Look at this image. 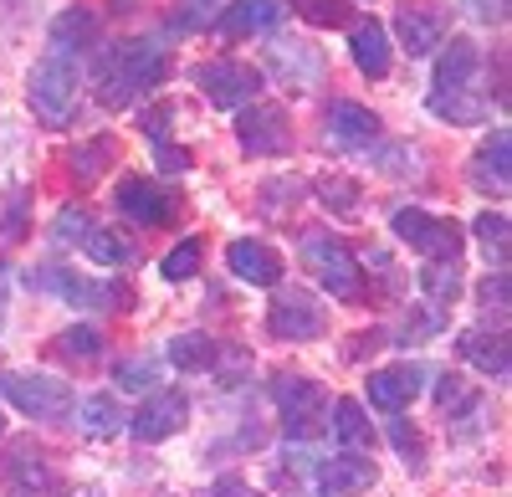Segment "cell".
<instances>
[{
    "label": "cell",
    "instance_id": "1f68e13d",
    "mask_svg": "<svg viewBox=\"0 0 512 497\" xmlns=\"http://www.w3.org/2000/svg\"><path fill=\"white\" fill-rule=\"evenodd\" d=\"M318 195H323V205H328L333 216H344V221L359 216V185H354V180H323Z\"/></svg>",
    "mask_w": 512,
    "mask_h": 497
},
{
    "label": "cell",
    "instance_id": "52a82bcc",
    "mask_svg": "<svg viewBox=\"0 0 512 497\" xmlns=\"http://www.w3.org/2000/svg\"><path fill=\"white\" fill-rule=\"evenodd\" d=\"M195 82H200V93L216 103V108H246L256 93H262V72L256 67H246V62H205L200 72H195Z\"/></svg>",
    "mask_w": 512,
    "mask_h": 497
},
{
    "label": "cell",
    "instance_id": "74e56055",
    "mask_svg": "<svg viewBox=\"0 0 512 497\" xmlns=\"http://www.w3.org/2000/svg\"><path fill=\"white\" fill-rule=\"evenodd\" d=\"M379 170H384V175H420V154H415L410 144H395V149L379 154Z\"/></svg>",
    "mask_w": 512,
    "mask_h": 497
},
{
    "label": "cell",
    "instance_id": "cb8c5ba5",
    "mask_svg": "<svg viewBox=\"0 0 512 497\" xmlns=\"http://www.w3.org/2000/svg\"><path fill=\"white\" fill-rule=\"evenodd\" d=\"M461 354L472 359V364L482 369V375H492V380H502V375H507V339H502V334H497V339H487L482 328H466V334H461Z\"/></svg>",
    "mask_w": 512,
    "mask_h": 497
},
{
    "label": "cell",
    "instance_id": "8d00e7d4",
    "mask_svg": "<svg viewBox=\"0 0 512 497\" xmlns=\"http://www.w3.org/2000/svg\"><path fill=\"white\" fill-rule=\"evenodd\" d=\"M62 349L72 354V359H98L103 354V334H98V328H67V334H62Z\"/></svg>",
    "mask_w": 512,
    "mask_h": 497
},
{
    "label": "cell",
    "instance_id": "ac0fdd59",
    "mask_svg": "<svg viewBox=\"0 0 512 497\" xmlns=\"http://www.w3.org/2000/svg\"><path fill=\"white\" fill-rule=\"evenodd\" d=\"M328 134L338 144H374L379 139V118L364 103H333L328 108Z\"/></svg>",
    "mask_w": 512,
    "mask_h": 497
},
{
    "label": "cell",
    "instance_id": "8fae6325",
    "mask_svg": "<svg viewBox=\"0 0 512 497\" xmlns=\"http://www.w3.org/2000/svg\"><path fill=\"white\" fill-rule=\"evenodd\" d=\"M185 421H190V400L180 390H164V395L144 400V410L128 421V431H134L139 441H164V436L185 431Z\"/></svg>",
    "mask_w": 512,
    "mask_h": 497
},
{
    "label": "cell",
    "instance_id": "3957f363",
    "mask_svg": "<svg viewBox=\"0 0 512 497\" xmlns=\"http://www.w3.org/2000/svg\"><path fill=\"white\" fill-rule=\"evenodd\" d=\"M395 236L410 241V252L431 257V262H456L461 257V226L456 221H441L431 211H415V205L395 211Z\"/></svg>",
    "mask_w": 512,
    "mask_h": 497
},
{
    "label": "cell",
    "instance_id": "30bf717a",
    "mask_svg": "<svg viewBox=\"0 0 512 497\" xmlns=\"http://www.w3.org/2000/svg\"><path fill=\"white\" fill-rule=\"evenodd\" d=\"M420 390H425V369L420 364H395V369H374L369 375V405L384 410V416L405 410Z\"/></svg>",
    "mask_w": 512,
    "mask_h": 497
},
{
    "label": "cell",
    "instance_id": "e575fe53",
    "mask_svg": "<svg viewBox=\"0 0 512 497\" xmlns=\"http://www.w3.org/2000/svg\"><path fill=\"white\" fill-rule=\"evenodd\" d=\"M154 369H159V359L139 354V359H123V364L113 369V380H118L123 390H149V385H154Z\"/></svg>",
    "mask_w": 512,
    "mask_h": 497
},
{
    "label": "cell",
    "instance_id": "9a60e30c",
    "mask_svg": "<svg viewBox=\"0 0 512 497\" xmlns=\"http://www.w3.org/2000/svg\"><path fill=\"white\" fill-rule=\"evenodd\" d=\"M374 462L359 457V451H344V457H328V467L318 472V492L323 497H354L364 487H374Z\"/></svg>",
    "mask_w": 512,
    "mask_h": 497
},
{
    "label": "cell",
    "instance_id": "2e32d148",
    "mask_svg": "<svg viewBox=\"0 0 512 497\" xmlns=\"http://www.w3.org/2000/svg\"><path fill=\"white\" fill-rule=\"evenodd\" d=\"M349 52H354V67L364 77H390V31H384L374 16L349 31Z\"/></svg>",
    "mask_w": 512,
    "mask_h": 497
},
{
    "label": "cell",
    "instance_id": "bcb514c9",
    "mask_svg": "<svg viewBox=\"0 0 512 497\" xmlns=\"http://www.w3.org/2000/svg\"><path fill=\"white\" fill-rule=\"evenodd\" d=\"M0 431H6V416H0Z\"/></svg>",
    "mask_w": 512,
    "mask_h": 497
},
{
    "label": "cell",
    "instance_id": "9c48e42d",
    "mask_svg": "<svg viewBox=\"0 0 512 497\" xmlns=\"http://www.w3.org/2000/svg\"><path fill=\"white\" fill-rule=\"evenodd\" d=\"M272 400H277V410L287 416V431L292 436H308L313 431V416L328 405V390L318 380H303V375H282L272 385Z\"/></svg>",
    "mask_w": 512,
    "mask_h": 497
},
{
    "label": "cell",
    "instance_id": "8992f818",
    "mask_svg": "<svg viewBox=\"0 0 512 497\" xmlns=\"http://www.w3.org/2000/svg\"><path fill=\"white\" fill-rule=\"evenodd\" d=\"M72 103H77V72H72V62H67V57L36 62V67H31V108H36L41 118L62 123V118L72 113Z\"/></svg>",
    "mask_w": 512,
    "mask_h": 497
},
{
    "label": "cell",
    "instance_id": "4fadbf2b",
    "mask_svg": "<svg viewBox=\"0 0 512 497\" xmlns=\"http://www.w3.org/2000/svg\"><path fill=\"white\" fill-rule=\"evenodd\" d=\"M226 262H231V272L241 277V282H251V287H277L282 282V257L272 252V246H262V241H231L226 246Z\"/></svg>",
    "mask_w": 512,
    "mask_h": 497
},
{
    "label": "cell",
    "instance_id": "f546056e",
    "mask_svg": "<svg viewBox=\"0 0 512 497\" xmlns=\"http://www.w3.org/2000/svg\"><path fill=\"white\" fill-rule=\"evenodd\" d=\"M210 354H216V344H210L205 334H175L169 339V364L175 369H205Z\"/></svg>",
    "mask_w": 512,
    "mask_h": 497
},
{
    "label": "cell",
    "instance_id": "5bb4252c",
    "mask_svg": "<svg viewBox=\"0 0 512 497\" xmlns=\"http://www.w3.org/2000/svg\"><path fill=\"white\" fill-rule=\"evenodd\" d=\"M113 200H118V211L128 221H139V226H164L169 216H175V205H169V195L154 180H123Z\"/></svg>",
    "mask_w": 512,
    "mask_h": 497
},
{
    "label": "cell",
    "instance_id": "d6a6232c",
    "mask_svg": "<svg viewBox=\"0 0 512 497\" xmlns=\"http://www.w3.org/2000/svg\"><path fill=\"white\" fill-rule=\"evenodd\" d=\"M477 241L487 246V257H507V216L502 211H482L477 216Z\"/></svg>",
    "mask_w": 512,
    "mask_h": 497
},
{
    "label": "cell",
    "instance_id": "83f0119b",
    "mask_svg": "<svg viewBox=\"0 0 512 497\" xmlns=\"http://www.w3.org/2000/svg\"><path fill=\"white\" fill-rule=\"evenodd\" d=\"M82 431H93V436L123 431V416H118L113 395H88V400H82Z\"/></svg>",
    "mask_w": 512,
    "mask_h": 497
},
{
    "label": "cell",
    "instance_id": "d4e9b609",
    "mask_svg": "<svg viewBox=\"0 0 512 497\" xmlns=\"http://www.w3.org/2000/svg\"><path fill=\"white\" fill-rule=\"evenodd\" d=\"M333 431H338V441H344L349 451L374 446V426H369V416H364L359 400H333Z\"/></svg>",
    "mask_w": 512,
    "mask_h": 497
},
{
    "label": "cell",
    "instance_id": "6da1fadb",
    "mask_svg": "<svg viewBox=\"0 0 512 497\" xmlns=\"http://www.w3.org/2000/svg\"><path fill=\"white\" fill-rule=\"evenodd\" d=\"M164 77H169V52L164 47H154V41H123V47L108 52L103 67H98V103L123 108Z\"/></svg>",
    "mask_w": 512,
    "mask_h": 497
},
{
    "label": "cell",
    "instance_id": "44dd1931",
    "mask_svg": "<svg viewBox=\"0 0 512 497\" xmlns=\"http://www.w3.org/2000/svg\"><path fill=\"white\" fill-rule=\"evenodd\" d=\"M282 6L277 0H236V6L221 11V36H251V31H267L277 26Z\"/></svg>",
    "mask_w": 512,
    "mask_h": 497
},
{
    "label": "cell",
    "instance_id": "f35d334b",
    "mask_svg": "<svg viewBox=\"0 0 512 497\" xmlns=\"http://www.w3.org/2000/svg\"><path fill=\"white\" fill-rule=\"evenodd\" d=\"M297 195H303V185H297V180H272L262 190V216H277V205H292Z\"/></svg>",
    "mask_w": 512,
    "mask_h": 497
},
{
    "label": "cell",
    "instance_id": "b9f144b4",
    "mask_svg": "<svg viewBox=\"0 0 512 497\" xmlns=\"http://www.w3.org/2000/svg\"><path fill=\"white\" fill-rule=\"evenodd\" d=\"M482 303H497V308H502V303H507V277H502V272H497V277H487V282H482Z\"/></svg>",
    "mask_w": 512,
    "mask_h": 497
},
{
    "label": "cell",
    "instance_id": "d6986e66",
    "mask_svg": "<svg viewBox=\"0 0 512 497\" xmlns=\"http://www.w3.org/2000/svg\"><path fill=\"white\" fill-rule=\"evenodd\" d=\"M472 72H477V47H472L466 36H451V47H446L441 62H436V88H441V93H466Z\"/></svg>",
    "mask_w": 512,
    "mask_h": 497
},
{
    "label": "cell",
    "instance_id": "7c38bea8",
    "mask_svg": "<svg viewBox=\"0 0 512 497\" xmlns=\"http://www.w3.org/2000/svg\"><path fill=\"white\" fill-rule=\"evenodd\" d=\"M267 62H272L277 77L292 82V88H313V82L323 77V52L308 47V41H297V36H277L267 47Z\"/></svg>",
    "mask_w": 512,
    "mask_h": 497
},
{
    "label": "cell",
    "instance_id": "4dcf8cb0",
    "mask_svg": "<svg viewBox=\"0 0 512 497\" xmlns=\"http://www.w3.org/2000/svg\"><path fill=\"white\" fill-rule=\"evenodd\" d=\"M108 159H113V144H108V139H93L88 149H72V175H77L82 185H93V180L103 175Z\"/></svg>",
    "mask_w": 512,
    "mask_h": 497
},
{
    "label": "cell",
    "instance_id": "f6af8a7d",
    "mask_svg": "<svg viewBox=\"0 0 512 497\" xmlns=\"http://www.w3.org/2000/svg\"><path fill=\"white\" fill-rule=\"evenodd\" d=\"M108 11H113V16H123V11H134V0H108Z\"/></svg>",
    "mask_w": 512,
    "mask_h": 497
},
{
    "label": "cell",
    "instance_id": "5b68a950",
    "mask_svg": "<svg viewBox=\"0 0 512 497\" xmlns=\"http://www.w3.org/2000/svg\"><path fill=\"white\" fill-rule=\"evenodd\" d=\"M236 134H241V149L256 154V159H277V154L292 149V123H287L282 103H251L236 118Z\"/></svg>",
    "mask_w": 512,
    "mask_h": 497
},
{
    "label": "cell",
    "instance_id": "60d3db41",
    "mask_svg": "<svg viewBox=\"0 0 512 497\" xmlns=\"http://www.w3.org/2000/svg\"><path fill=\"white\" fill-rule=\"evenodd\" d=\"M159 170H169V175L190 170V154H185V149H175V144H159Z\"/></svg>",
    "mask_w": 512,
    "mask_h": 497
},
{
    "label": "cell",
    "instance_id": "277c9868",
    "mask_svg": "<svg viewBox=\"0 0 512 497\" xmlns=\"http://www.w3.org/2000/svg\"><path fill=\"white\" fill-rule=\"evenodd\" d=\"M0 395L36 421H62L72 410V390L57 375H0Z\"/></svg>",
    "mask_w": 512,
    "mask_h": 497
},
{
    "label": "cell",
    "instance_id": "484cf974",
    "mask_svg": "<svg viewBox=\"0 0 512 497\" xmlns=\"http://www.w3.org/2000/svg\"><path fill=\"white\" fill-rule=\"evenodd\" d=\"M420 287L431 293V303L446 308V303L461 298V267H456V262H431V267L420 272Z\"/></svg>",
    "mask_w": 512,
    "mask_h": 497
},
{
    "label": "cell",
    "instance_id": "ffe728a7",
    "mask_svg": "<svg viewBox=\"0 0 512 497\" xmlns=\"http://www.w3.org/2000/svg\"><path fill=\"white\" fill-rule=\"evenodd\" d=\"M395 26H400V41H405V52H410V57H425V52H436V47H441V16H436V11L405 6Z\"/></svg>",
    "mask_w": 512,
    "mask_h": 497
},
{
    "label": "cell",
    "instance_id": "7402d4cb",
    "mask_svg": "<svg viewBox=\"0 0 512 497\" xmlns=\"http://www.w3.org/2000/svg\"><path fill=\"white\" fill-rule=\"evenodd\" d=\"M93 36H98V16H88V11H62L57 21H52V47H57V57H72V52H82V47H93Z\"/></svg>",
    "mask_w": 512,
    "mask_h": 497
},
{
    "label": "cell",
    "instance_id": "836d02e7",
    "mask_svg": "<svg viewBox=\"0 0 512 497\" xmlns=\"http://www.w3.org/2000/svg\"><path fill=\"white\" fill-rule=\"evenodd\" d=\"M431 113L436 118H456V123H477L482 118V103L477 98H461V93H436L431 98Z\"/></svg>",
    "mask_w": 512,
    "mask_h": 497
},
{
    "label": "cell",
    "instance_id": "ba28073f",
    "mask_svg": "<svg viewBox=\"0 0 512 497\" xmlns=\"http://www.w3.org/2000/svg\"><path fill=\"white\" fill-rule=\"evenodd\" d=\"M272 334L277 339H292V344H308L323 334V303L303 287H282L272 298Z\"/></svg>",
    "mask_w": 512,
    "mask_h": 497
},
{
    "label": "cell",
    "instance_id": "7bdbcfd3",
    "mask_svg": "<svg viewBox=\"0 0 512 497\" xmlns=\"http://www.w3.org/2000/svg\"><path fill=\"white\" fill-rule=\"evenodd\" d=\"M210 497H251V487L236 482V477H226V482H216V492H210Z\"/></svg>",
    "mask_w": 512,
    "mask_h": 497
},
{
    "label": "cell",
    "instance_id": "f1b7e54d",
    "mask_svg": "<svg viewBox=\"0 0 512 497\" xmlns=\"http://www.w3.org/2000/svg\"><path fill=\"white\" fill-rule=\"evenodd\" d=\"M200 252H205V246H200V236H185V241L175 246V252H169V257L159 262L164 282H190V277L200 272Z\"/></svg>",
    "mask_w": 512,
    "mask_h": 497
},
{
    "label": "cell",
    "instance_id": "4316f807",
    "mask_svg": "<svg viewBox=\"0 0 512 497\" xmlns=\"http://www.w3.org/2000/svg\"><path fill=\"white\" fill-rule=\"evenodd\" d=\"M88 257L98 267H123V262H134V241L118 236V231H93L88 236Z\"/></svg>",
    "mask_w": 512,
    "mask_h": 497
},
{
    "label": "cell",
    "instance_id": "603a6c76",
    "mask_svg": "<svg viewBox=\"0 0 512 497\" xmlns=\"http://www.w3.org/2000/svg\"><path fill=\"white\" fill-rule=\"evenodd\" d=\"M36 282H41V287H57V298H67V303H88V308L108 303L103 293H113V287H103V282H82V277L67 272V267H41Z\"/></svg>",
    "mask_w": 512,
    "mask_h": 497
},
{
    "label": "cell",
    "instance_id": "7a4b0ae2",
    "mask_svg": "<svg viewBox=\"0 0 512 497\" xmlns=\"http://www.w3.org/2000/svg\"><path fill=\"white\" fill-rule=\"evenodd\" d=\"M303 262L318 272V282L328 287L333 298L354 303V298L364 293V277H359V267H354V257H349V246L338 241V236H328V231H308V236H303Z\"/></svg>",
    "mask_w": 512,
    "mask_h": 497
},
{
    "label": "cell",
    "instance_id": "d590c367",
    "mask_svg": "<svg viewBox=\"0 0 512 497\" xmlns=\"http://www.w3.org/2000/svg\"><path fill=\"white\" fill-rule=\"evenodd\" d=\"M297 16L313 21V26H344L349 6H344V0H297Z\"/></svg>",
    "mask_w": 512,
    "mask_h": 497
},
{
    "label": "cell",
    "instance_id": "e0dca14e",
    "mask_svg": "<svg viewBox=\"0 0 512 497\" xmlns=\"http://www.w3.org/2000/svg\"><path fill=\"white\" fill-rule=\"evenodd\" d=\"M507 170H512V139H507V129H497V134L477 149V159H472V185H477V190H497V195H502V190H507V180H512Z\"/></svg>",
    "mask_w": 512,
    "mask_h": 497
},
{
    "label": "cell",
    "instance_id": "ee69618b",
    "mask_svg": "<svg viewBox=\"0 0 512 497\" xmlns=\"http://www.w3.org/2000/svg\"><path fill=\"white\" fill-rule=\"evenodd\" d=\"M395 446H400V451H415V431H405L400 421H395Z\"/></svg>",
    "mask_w": 512,
    "mask_h": 497
},
{
    "label": "cell",
    "instance_id": "ab89813d",
    "mask_svg": "<svg viewBox=\"0 0 512 497\" xmlns=\"http://www.w3.org/2000/svg\"><path fill=\"white\" fill-rule=\"evenodd\" d=\"M88 241L93 236V226H88V216H82V211H62V221H57V241Z\"/></svg>",
    "mask_w": 512,
    "mask_h": 497
}]
</instances>
